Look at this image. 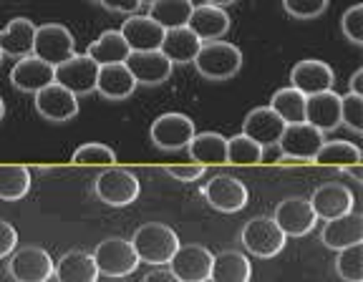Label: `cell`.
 <instances>
[{
  "label": "cell",
  "mask_w": 363,
  "mask_h": 282,
  "mask_svg": "<svg viewBox=\"0 0 363 282\" xmlns=\"http://www.w3.org/2000/svg\"><path fill=\"white\" fill-rule=\"evenodd\" d=\"M330 0H283L285 11L293 18H301V21H311V18L323 16L328 11Z\"/></svg>",
  "instance_id": "obj_40"
},
{
  "label": "cell",
  "mask_w": 363,
  "mask_h": 282,
  "mask_svg": "<svg viewBox=\"0 0 363 282\" xmlns=\"http://www.w3.org/2000/svg\"><path fill=\"white\" fill-rule=\"evenodd\" d=\"M192 8V0H154L149 6V18L157 21L164 30L179 28V26H187Z\"/></svg>",
  "instance_id": "obj_33"
},
{
  "label": "cell",
  "mask_w": 363,
  "mask_h": 282,
  "mask_svg": "<svg viewBox=\"0 0 363 282\" xmlns=\"http://www.w3.org/2000/svg\"><path fill=\"white\" fill-rule=\"evenodd\" d=\"M8 275L16 282H48L53 277L51 254L40 247H16L8 257Z\"/></svg>",
  "instance_id": "obj_10"
},
{
  "label": "cell",
  "mask_w": 363,
  "mask_h": 282,
  "mask_svg": "<svg viewBox=\"0 0 363 282\" xmlns=\"http://www.w3.org/2000/svg\"><path fill=\"white\" fill-rule=\"evenodd\" d=\"M35 23L28 18H13L6 28L0 30V53L11 58H23L33 53Z\"/></svg>",
  "instance_id": "obj_25"
},
{
  "label": "cell",
  "mask_w": 363,
  "mask_h": 282,
  "mask_svg": "<svg viewBox=\"0 0 363 282\" xmlns=\"http://www.w3.org/2000/svg\"><path fill=\"white\" fill-rule=\"evenodd\" d=\"M335 275L343 282H363V242L340 249L335 257Z\"/></svg>",
  "instance_id": "obj_36"
},
{
  "label": "cell",
  "mask_w": 363,
  "mask_h": 282,
  "mask_svg": "<svg viewBox=\"0 0 363 282\" xmlns=\"http://www.w3.org/2000/svg\"><path fill=\"white\" fill-rule=\"evenodd\" d=\"M340 124H346L353 134H363V96H340Z\"/></svg>",
  "instance_id": "obj_38"
},
{
  "label": "cell",
  "mask_w": 363,
  "mask_h": 282,
  "mask_svg": "<svg viewBox=\"0 0 363 282\" xmlns=\"http://www.w3.org/2000/svg\"><path fill=\"white\" fill-rule=\"evenodd\" d=\"M167 174L174 176L177 181H197L204 176V171H207V167H202V164H169L167 167Z\"/></svg>",
  "instance_id": "obj_41"
},
{
  "label": "cell",
  "mask_w": 363,
  "mask_h": 282,
  "mask_svg": "<svg viewBox=\"0 0 363 282\" xmlns=\"http://www.w3.org/2000/svg\"><path fill=\"white\" fill-rule=\"evenodd\" d=\"M285 121L280 119L278 113L272 111L270 106H257L245 116L242 121V134L250 136L252 141H257L262 149L267 147H275L278 139L283 136L285 131Z\"/></svg>",
  "instance_id": "obj_19"
},
{
  "label": "cell",
  "mask_w": 363,
  "mask_h": 282,
  "mask_svg": "<svg viewBox=\"0 0 363 282\" xmlns=\"http://www.w3.org/2000/svg\"><path fill=\"white\" fill-rule=\"evenodd\" d=\"M53 277L58 282H99V267L86 249H68L61 260L53 262Z\"/></svg>",
  "instance_id": "obj_24"
},
{
  "label": "cell",
  "mask_w": 363,
  "mask_h": 282,
  "mask_svg": "<svg viewBox=\"0 0 363 282\" xmlns=\"http://www.w3.org/2000/svg\"><path fill=\"white\" fill-rule=\"evenodd\" d=\"M361 149L351 141L335 139V141H323V147L318 149V154L313 157V162L320 164V167H348V164H358L361 162Z\"/></svg>",
  "instance_id": "obj_34"
},
{
  "label": "cell",
  "mask_w": 363,
  "mask_h": 282,
  "mask_svg": "<svg viewBox=\"0 0 363 282\" xmlns=\"http://www.w3.org/2000/svg\"><path fill=\"white\" fill-rule=\"evenodd\" d=\"M207 282H210V280H207Z\"/></svg>",
  "instance_id": "obj_52"
},
{
  "label": "cell",
  "mask_w": 363,
  "mask_h": 282,
  "mask_svg": "<svg viewBox=\"0 0 363 282\" xmlns=\"http://www.w3.org/2000/svg\"><path fill=\"white\" fill-rule=\"evenodd\" d=\"M142 282H182V280H179V277H177L172 270H164V267H157V270L147 272Z\"/></svg>",
  "instance_id": "obj_44"
},
{
  "label": "cell",
  "mask_w": 363,
  "mask_h": 282,
  "mask_svg": "<svg viewBox=\"0 0 363 282\" xmlns=\"http://www.w3.org/2000/svg\"><path fill=\"white\" fill-rule=\"evenodd\" d=\"M134 247L139 262H147L152 267H164L174 257L179 249V237L172 227L162 225V222H149L142 225L134 232V237L129 239Z\"/></svg>",
  "instance_id": "obj_1"
},
{
  "label": "cell",
  "mask_w": 363,
  "mask_h": 282,
  "mask_svg": "<svg viewBox=\"0 0 363 282\" xmlns=\"http://www.w3.org/2000/svg\"><path fill=\"white\" fill-rule=\"evenodd\" d=\"M348 94H356V96H363V68H358L356 74L351 76V91Z\"/></svg>",
  "instance_id": "obj_46"
},
{
  "label": "cell",
  "mask_w": 363,
  "mask_h": 282,
  "mask_svg": "<svg viewBox=\"0 0 363 282\" xmlns=\"http://www.w3.org/2000/svg\"><path fill=\"white\" fill-rule=\"evenodd\" d=\"M335 76L333 68L328 63L318 61V58H306V61H298L290 71V86L298 89L306 96L313 94H320V91L333 89Z\"/></svg>",
  "instance_id": "obj_16"
},
{
  "label": "cell",
  "mask_w": 363,
  "mask_h": 282,
  "mask_svg": "<svg viewBox=\"0 0 363 282\" xmlns=\"http://www.w3.org/2000/svg\"><path fill=\"white\" fill-rule=\"evenodd\" d=\"M202 197L207 199V204H210L212 209H217V212L235 215V212L247 207L250 192L238 176L217 174V176H212L210 181H204Z\"/></svg>",
  "instance_id": "obj_9"
},
{
  "label": "cell",
  "mask_w": 363,
  "mask_h": 282,
  "mask_svg": "<svg viewBox=\"0 0 363 282\" xmlns=\"http://www.w3.org/2000/svg\"><path fill=\"white\" fill-rule=\"evenodd\" d=\"M53 74H56V66L40 61L38 56L30 53V56L18 58V63L11 71V84L23 94H38L40 89L53 84Z\"/></svg>",
  "instance_id": "obj_18"
},
{
  "label": "cell",
  "mask_w": 363,
  "mask_h": 282,
  "mask_svg": "<svg viewBox=\"0 0 363 282\" xmlns=\"http://www.w3.org/2000/svg\"><path fill=\"white\" fill-rule=\"evenodd\" d=\"M94 262L99 267V275L106 277H126L139 267L134 247L124 237H106L94 249Z\"/></svg>",
  "instance_id": "obj_5"
},
{
  "label": "cell",
  "mask_w": 363,
  "mask_h": 282,
  "mask_svg": "<svg viewBox=\"0 0 363 282\" xmlns=\"http://www.w3.org/2000/svg\"><path fill=\"white\" fill-rule=\"evenodd\" d=\"M320 242L328 249H335V252L363 242V215L348 212V215L328 220L323 225V232H320Z\"/></svg>",
  "instance_id": "obj_20"
},
{
  "label": "cell",
  "mask_w": 363,
  "mask_h": 282,
  "mask_svg": "<svg viewBox=\"0 0 363 282\" xmlns=\"http://www.w3.org/2000/svg\"><path fill=\"white\" fill-rule=\"evenodd\" d=\"M16 247H18V232H16V227L0 220V260L11 257Z\"/></svg>",
  "instance_id": "obj_42"
},
{
  "label": "cell",
  "mask_w": 363,
  "mask_h": 282,
  "mask_svg": "<svg viewBox=\"0 0 363 282\" xmlns=\"http://www.w3.org/2000/svg\"><path fill=\"white\" fill-rule=\"evenodd\" d=\"M197 74L207 81H227L242 68V51L227 40H207L194 58Z\"/></svg>",
  "instance_id": "obj_2"
},
{
  "label": "cell",
  "mask_w": 363,
  "mask_h": 282,
  "mask_svg": "<svg viewBox=\"0 0 363 282\" xmlns=\"http://www.w3.org/2000/svg\"><path fill=\"white\" fill-rule=\"evenodd\" d=\"M142 181L134 171L124 167H106L101 174L94 179V194L101 199L106 207H129L139 199Z\"/></svg>",
  "instance_id": "obj_3"
},
{
  "label": "cell",
  "mask_w": 363,
  "mask_h": 282,
  "mask_svg": "<svg viewBox=\"0 0 363 282\" xmlns=\"http://www.w3.org/2000/svg\"><path fill=\"white\" fill-rule=\"evenodd\" d=\"M323 131H318L311 124H288L283 131V136L278 139V147L288 157H298L303 162H313V157L318 154V149L323 147Z\"/></svg>",
  "instance_id": "obj_15"
},
{
  "label": "cell",
  "mask_w": 363,
  "mask_h": 282,
  "mask_svg": "<svg viewBox=\"0 0 363 282\" xmlns=\"http://www.w3.org/2000/svg\"><path fill=\"white\" fill-rule=\"evenodd\" d=\"M308 202H311L318 220H323V222L335 220V217H340V215H348V212H353V204H356L353 202L351 189H348L346 184H335V181L318 186Z\"/></svg>",
  "instance_id": "obj_17"
},
{
  "label": "cell",
  "mask_w": 363,
  "mask_h": 282,
  "mask_svg": "<svg viewBox=\"0 0 363 282\" xmlns=\"http://www.w3.org/2000/svg\"><path fill=\"white\" fill-rule=\"evenodd\" d=\"M139 3H147V6H152V3H154V0H139Z\"/></svg>",
  "instance_id": "obj_50"
},
{
  "label": "cell",
  "mask_w": 363,
  "mask_h": 282,
  "mask_svg": "<svg viewBox=\"0 0 363 282\" xmlns=\"http://www.w3.org/2000/svg\"><path fill=\"white\" fill-rule=\"evenodd\" d=\"M76 53V40L71 30L61 23H45V26H35V40H33V56L40 61L58 66V63L68 61Z\"/></svg>",
  "instance_id": "obj_6"
},
{
  "label": "cell",
  "mask_w": 363,
  "mask_h": 282,
  "mask_svg": "<svg viewBox=\"0 0 363 282\" xmlns=\"http://www.w3.org/2000/svg\"><path fill=\"white\" fill-rule=\"evenodd\" d=\"M272 220L285 232V237H303L315 230L318 217L306 197H288L275 207Z\"/></svg>",
  "instance_id": "obj_11"
},
{
  "label": "cell",
  "mask_w": 363,
  "mask_h": 282,
  "mask_svg": "<svg viewBox=\"0 0 363 282\" xmlns=\"http://www.w3.org/2000/svg\"><path fill=\"white\" fill-rule=\"evenodd\" d=\"M306 94L288 86V89H280L272 94L270 108L278 113L285 124H303L306 121Z\"/></svg>",
  "instance_id": "obj_31"
},
{
  "label": "cell",
  "mask_w": 363,
  "mask_h": 282,
  "mask_svg": "<svg viewBox=\"0 0 363 282\" xmlns=\"http://www.w3.org/2000/svg\"><path fill=\"white\" fill-rule=\"evenodd\" d=\"M129 74L134 76L136 84L142 86H159L169 81L174 63L164 56L162 51H131L129 58L124 61Z\"/></svg>",
  "instance_id": "obj_14"
},
{
  "label": "cell",
  "mask_w": 363,
  "mask_h": 282,
  "mask_svg": "<svg viewBox=\"0 0 363 282\" xmlns=\"http://www.w3.org/2000/svg\"><path fill=\"white\" fill-rule=\"evenodd\" d=\"M35 111L43 116L45 121L53 124H66L79 113V96H74L68 89L61 84H48L35 94Z\"/></svg>",
  "instance_id": "obj_12"
},
{
  "label": "cell",
  "mask_w": 363,
  "mask_h": 282,
  "mask_svg": "<svg viewBox=\"0 0 363 282\" xmlns=\"http://www.w3.org/2000/svg\"><path fill=\"white\" fill-rule=\"evenodd\" d=\"M278 164L280 167H298V164H308V162H303V159H298V157H288V154H280Z\"/></svg>",
  "instance_id": "obj_47"
},
{
  "label": "cell",
  "mask_w": 363,
  "mask_h": 282,
  "mask_svg": "<svg viewBox=\"0 0 363 282\" xmlns=\"http://www.w3.org/2000/svg\"><path fill=\"white\" fill-rule=\"evenodd\" d=\"M262 159H265V149L250 136H245L242 131L235 134L233 139H227V164L255 167V164H262Z\"/></svg>",
  "instance_id": "obj_35"
},
{
  "label": "cell",
  "mask_w": 363,
  "mask_h": 282,
  "mask_svg": "<svg viewBox=\"0 0 363 282\" xmlns=\"http://www.w3.org/2000/svg\"><path fill=\"white\" fill-rule=\"evenodd\" d=\"M343 174H348L351 179H356L358 184H363V162H358V164H348V167H343Z\"/></svg>",
  "instance_id": "obj_45"
},
{
  "label": "cell",
  "mask_w": 363,
  "mask_h": 282,
  "mask_svg": "<svg viewBox=\"0 0 363 282\" xmlns=\"http://www.w3.org/2000/svg\"><path fill=\"white\" fill-rule=\"evenodd\" d=\"M0 63H3V53H0Z\"/></svg>",
  "instance_id": "obj_51"
},
{
  "label": "cell",
  "mask_w": 363,
  "mask_h": 282,
  "mask_svg": "<svg viewBox=\"0 0 363 282\" xmlns=\"http://www.w3.org/2000/svg\"><path fill=\"white\" fill-rule=\"evenodd\" d=\"M207 6H217V8H227V6H233V3H238V0H204Z\"/></svg>",
  "instance_id": "obj_48"
},
{
  "label": "cell",
  "mask_w": 363,
  "mask_h": 282,
  "mask_svg": "<svg viewBox=\"0 0 363 282\" xmlns=\"http://www.w3.org/2000/svg\"><path fill=\"white\" fill-rule=\"evenodd\" d=\"M252 265L238 249H227L212 257L210 282H250Z\"/></svg>",
  "instance_id": "obj_29"
},
{
  "label": "cell",
  "mask_w": 363,
  "mask_h": 282,
  "mask_svg": "<svg viewBox=\"0 0 363 282\" xmlns=\"http://www.w3.org/2000/svg\"><path fill=\"white\" fill-rule=\"evenodd\" d=\"M212 257L215 254L202 244H184V247L179 244V249L169 260V270L182 282H207L212 270Z\"/></svg>",
  "instance_id": "obj_13"
},
{
  "label": "cell",
  "mask_w": 363,
  "mask_h": 282,
  "mask_svg": "<svg viewBox=\"0 0 363 282\" xmlns=\"http://www.w3.org/2000/svg\"><path fill=\"white\" fill-rule=\"evenodd\" d=\"M199 48H202V40L187 28V26H179V28H167L164 38L159 51L164 53L172 63H179V66H187L197 58Z\"/></svg>",
  "instance_id": "obj_27"
},
{
  "label": "cell",
  "mask_w": 363,
  "mask_h": 282,
  "mask_svg": "<svg viewBox=\"0 0 363 282\" xmlns=\"http://www.w3.org/2000/svg\"><path fill=\"white\" fill-rule=\"evenodd\" d=\"M136 81L129 74L124 63H111V66H99L96 91L108 101H124L136 91Z\"/></svg>",
  "instance_id": "obj_26"
},
{
  "label": "cell",
  "mask_w": 363,
  "mask_h": 282,
  "mask_svg": "<svg viewBox=\"0 0 363 282\" xmlns=\"http://www.w3.org/2000/svg\"><path fill=\"white\" fill-rule=\"evenodd\" d=\"M96 79H99V63L91 56H81L74 53L68 61L58 63L53 81L61 84L63 89H68L74 96H89L96 91Z\"/></svg>",
  "instance_id": "obj_7"
},
{
  "label": "cell",
  "mask_w": 363,
  "mask_h": 282,
  "mask_svg": "<svg viewBox=\"0 0 363 282\" xmlns=\"http://www.w3.org/2000/svg\"><path fill=\"white\" fill-rule=\"evenodd\" d=\"M306 124L318 131H333L340 126V96L333 89L320 91L306 98Z\"/></svg>",
  "instance_id": "obj_22"
},
{
  "label": "cell",
  "mask_w": 363,
  "mask_h": 282,
  "mask_svg": "<svg viewBox=\"0 0 363 282\" xmlns=\"http://www.w3.org/2000/svg\"><path fill=\"white\" fill-rule=\"evenodd\" d=\"M30 189V169L23 164H0V199L18 202Z\"/></svg>",
  "instance_id": "obj_32"
},
{
  "label": "cell",
  "mask_w": 363,
  "mask_h": 282,
  "mask_svg": "<svg viewBox=\"0 0 363 282\" xmlns=\"http://www.w3.org/2000/svg\"><path fill=\"white\" fill-rule=\"evenodd\" d=\"M285 232L275 225L272 217H252L247 225L242 227V244L250 254L270 260L275 254H280L285 249Z\"/></svg>",
  "instance_id": "obj_4"
},
{
  "label": "cell",
  "mask_w": 363,
  "mask_h": 282,
  "mask_svg": "<svg viewBox=\"0 0 363 282\" xmlns=\"http://www.w3.org/2000/svg\"><path fill=\"white\" fill-rule=\"evenodd\" d=\"M121 35L129 43L131 51H159L164 28L149 16H131L121 23Z\"/></svg>",
  "instance_id": "obj_23"
},
{
  "label": "cell",
  "mask_w": 363,
  "mask_h": 282,
  "mask_svg": "<svg viewBox=\"0 0 363 282\" xmlns=\"http://www.w3.org/2000/svg\"><path fill=\"white\" fill-rule=\"evenodd\" d=\"M340 28H343V35H346L353 45H363V6L361 3H356V6H351L343 13Z\"/></svg>",
  "instance_id": "obj_39"
},
{
  "label": "cell",
  "mask_w": 363,
  "mask_h": 282,
  "mask_svg": "<svg viewBox=\"0 0 363 282\" xmlns=\"http://www.w3.org/2000/svg\"><path fill=\"white\" fill-rule=\"evenodd\" d=\"M131 48L119 30H104L96 40H91L86 56H91L99 66H111V63H124L129 58Z\"/></svg>",
  "instance_id": "obj_30"
},
{
  "label": "cell",
  "mask_w": 363,
  "mask_h": 282,
  "mask_svg": "<svg viewBox=\"0 0 363 282\" xmlns=\"http://www.w3.org/2000/svg\"><path fill=\"white\" fill-rule=\"evenodd\" d=\"M3 116H6V101H3V96H0V121H3Z\"/></svg>",
  "instance_id": "obj_49"
},
{
  "label": "cell",
  "mask_w": 363,
  "mask_h": 282,
  "mask_svg": "<svg viewBox=\"0 0 363 282\" xmlns=\"http://www.w3.org/2000/svg\"><path fill=\"white\" fill-rule=\"evenodd\" d=\"M74 164H84V167H111L116 162V152L106 144H99V141H91V144H84L74 152L71 157Z\"/></svg>",
  "instance_id": "obj_37"
},
{
  "label": "cell",
  "mask_w": 363,
  "mask_h": 282,
  "mask_svg": "<svg viewBox=\"0 0 363 282\" xmlns=\"http://www.w3.org/2000/svg\"><path fill=\"white\" fill-rule=\"evenodd\" d=\"M94 3H99L111 13H136L142 6L139 0H94Z\"/></svg>",
  "instance_id": "obj_43"
},
{
  "label": "cell",
  "mask_w": 363,
  "mask_h": 282,
  "mask_svg": "<svg viewBox=\"0 0 363 282\" xmlns=\"http://www.w3.org/2000/svg\"><path fill=\"white\" fill-rule=\"evenodd\" d=\"M189 159L202 167H217V164H227V139L217 131H204V134H194L192 141L187 144Z\"/></svg>",
  "instance_id": "obj_28"
},
{
  "label": "cell",
  "mask_w": 363,
  "mask_h": 282,
  "mask_svg": "<svg viewBox=\"0 0 363 282\" xmlns=\"http://www.w3.org/2000/svg\"><path fill=\"white\" fill-rule=\"evenodd\" d=\"M230 26H233V21H230L225 8L207 6V3L194 6L187 21V28L199 40H222V35L230 30Z\"/></svg>",
  "instance_id": "obj_21"
},
{
  "label": "cell",
  "mask_w": 363,
  "mask_h": 282,
  "mask_svg": "<svg viewBox=\"0 0 363 282\" xmlns=\"http://www.w3.org/2000/svg\"><path fill=\"white\" fill-rule=\"evenodd\" d=\"M194 121L189 119L187 113H162L159 119H154L149 136H152L154 147L162 149V152H179V149H187V144L192 141Z\"/></svg>",
  "instance_id": "obj_8"
}]
</instances>
